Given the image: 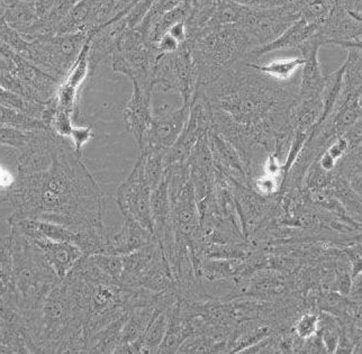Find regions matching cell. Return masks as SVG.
Listing matches in <instances>:
<instances>
[{"label":"cell","mask_w":362,"mask_h":354,"mask_svg":"<svg viewBox=\"0 0 362 354\" xmlns=\"http://www.w3.org/2000/svg\"><path fill=\"white\" fill-rule=\"evenodd\" d=\"M7 201L14 207L8 224L21 220H41L66 226L74 231L104 230V194L81 154L61 136L47 170L18 175L6 189Z\"/></svg>","instance_id":"obj_1"},{"label":"cell","mask_w":362,"mask_h":354,"mask_svg":"<svg viewBox=\"0 0 362 354\" xmlns=\"http://www.w3.org/2000/svg\"><path fill=\"white\" fill-rule=\"evenodd\" d=\"M298 88L299 85H281L279 80L258 71L247 61H240L214 83L196 90L203 91L211 110L228 114L255 143V129L274 113L293 107Z\"/></svg>","instance_id":"obj_2"},{"label":"cell","mask_w":362,"mask_h":354,"mask_svg":"<svg viewBox=\"0 0 362 354\" xmlns=\"http://www.w3.org/2000/svg\"><path fill=\"white\" fill-rule=\"evenodd\" d=\"M11 235L14 260L11 287L16 294L26 321H30L61 279L45 253L32 240L20 234Z\"/></svg>","instance_id":"obj_3"},{"label":"cell","mask_w":362,"mask_h":354,"mask_svg":"<svg viewBox=\"0 0 362 354\" xmlns=\"http://www.w3.org/2000/svg\"><path fill=\"white\" fill-rule=\"evenodd\" d=\"M152 83L178 91L185 104H192L197 89V72L189 40L187 39L176 52L160 54L154 66Z\"/></svg>","instance_id":"obj_4"},{"label":"cell","mask_w":362,"mask_h":354,"mask_svg":"<svg viewBox=\"0 0 362 354\" xmlns=\"http://www.w3.org/2000/svg\"><path fill=\"white\" fill-rule=\"evenodd\" d=\"M152 188L144 175L142 158L139 155L136 163L127 180L117 188L116 203L125 218H129L154 234L151 206Z\"/></svg>","instance_id":"obj_5"},{"label":"cell","mask_w":362,"mask_h":354,"mask_svg":"<svg viewBox=\"0 0 362 354\" xmlns=\"http://www.w3.org/2000/svg\"><path fill=\"white\" fill-rule=\"evenodd\" d=\"M9 226L11 233L26 236L41 249L60 279H64L83 256V253L76 245L47 237L40 231L34 220H17Z\"/></svg>","instance_id":"obj_6"},{"label":"cell","mask_w":362,"mask_h":354,"mask_svg":"<svg viewBox=\"0 0 362 354\" xmlns=\"http://www.w3.org/2000/svg\"><path fill=\"white\" fill-rule=\"evenodd\" d=\"M160 54L156 47L148 45L125 52L116 51L112 55V66L116 73L127 76L133 83L153 88L152 73Z\"/></svg>","instance_id":"obj_7"},{"label":"cell","mask_w":362,"mask_h":354,"mask_svg":"<svg viewBox=\"0 0 362 354\" xmlns=\"http://www.w3.org/2000/svg\"><path fill=\"white\" fill-rule=\"evenodd\" d=\"M189 115L190 105L186 104L165 115L153 116L143 146L139 148V151L148 148L168 150L175 146L189 119Z\"/></svg>","instance_id":"obj_8"},{"label":"cell","mask_w":362,"mask_h":354,"mask_svg":"<svg viewBox=\"0 0 362 354\" xmlns=\"http://www.w3.org/2000/svg\"><path fill=\"white\" fill-rule=\"evenodd\" d=\"M322 45H324L323 40L321 36L315 33L298 47L302 53V58L304 59L302 79L298 88L299 99L321 96L323 91L327 76L322 71L321 66L318 62V51Z\"/></svg>","instance_id":"obj_9"},{"label":"cell","mask_w":362,"mask_h":354,"mask_svg":"<svg viewBox=\"0 0 362 354\" xmlns=\"http://www.w3.org/2000/svg\"><path fill=\"white\" fill-rule=\"evenodd\" d=\"M152 88L133 83V94L123 110L124 123L136 141L139 148L143 146L146 133L151 125Z\"/></svg>","instance_id":"obj_10"},{"label":"cell","mask_w":362,"mask_h":354,"mask_svg":"<svg viewBox=\"0 0 362 354\" xmlns=\"http://www.w3.org/2000/svg\"><path fill=\"white\" fill-rule=\"evenodd\" d=\"M316 33L321 36L324 45L360 40L362 35V17L356 11L337 4L329 18Z\"/></svg>","instance_id":"obj_11"},{"label":"cell","mask_w":362,"mask_h":354,"mask_svg":"<svg viewBox=\"0 0 362 354\" xmlns=\"http://www.w3.org/2000/svg\"><path fill=\"white\" fill-rule=\"evenodd\" d=\"M156 240L157 239L154 234L144 230L134 220L125 218L121 231L112 236H107L105 254L127 256L146 247Z\"/></svg>","instance_id":"obj_12"},{"label":"cell","mask_w":362,"mask_h":354,"mask_svg":"<svg viewBox=\"0 0 362 354\" xmlns=\"http://www.w3.org/2000/svg\"><path fill=\"white\" fill-rule=\"evenodd\" d=\"M318 26L315 24H308L304 18H299L294 24L289 26L278 39L272 41L269 45L253 49L252 52L247 55V62H257L258 59L267 53L274 52L278 49H298L305 41H308L310 36H313L318 30Z\"/></svg>","instance_id":"obj_13"},{"label":"cell","mask_w":362,"mask_h":354,"mask_svg":"<svg viewBox=\"0 0 362 354\" xmlns=\"http://www.w3.org/2000/svg\"><path fill=\"white\" fill-rule=\"evenodd\" d=\"M343 74H344V64L332 73L327 74L325 85H324L323 91L321 94L322 102H323V113H322L321 118L318 119L315 126L323 123L334 110L335 105L340 99L343 91V85H344Z\"/></svg>","instance_id":"obj_14"},{"label":"cell","mask_w":362,"mask_h":354,"mask_svg":"<svg viewBox=\"0 0 362 354\" xmlns=\"http://www.w3.org/2000/svg\"><path fill=\"white\" fill-rule=\"evenodd\" d=\"M167 327L168 314L157 308L153 319L143 336L141 352H158L167 333Z\"/></svg>","instance_id":"obj_15"},{"label":"cell","mask_w":362,"mask_h":354,"mask_svg":"<svg viewBox=\"0 0 362 354\" xmlns=\"http://www.w3.org/2000/svg\"><path fill=\"white\" fill-rule=\"evenodd\" d=\"M255 69L262 72L268 77L279 80V81H286L291 79L294 76L295 72L298 69H302L304 64V59L297 58L291 60H277L270 62L268 64H258L257 62H249Z\"/></svg>","instance_id":"obj_16"},{"label":"cell","mask_w":362,"mask_h":354,"mask_svg":"<svg viewBox=\"0 0 362 354\" xmlns=\"http://www.w3.org/2000/svg\"><path fill=\"white\" fill-rule=\"evenodd\" d=\"M338 0H308L302 8V18L308 24L317 25L321 28L329 18Z\"/></svg>","instance_id":"obj_17"},{"label":"cell","mask_w":362,"mask_h":354,"mask_svg":"<svg viewBox=\"0 0 362 354\" xmlns=\"http://www.w3.org/2000/svg\"><path fill=\"white\" fill-rule=\"evenodd\" d=\"M13 241L11 235L4 236L0 239V283L5 287H11L13 275Z\"/></svg>","instance_id":"obj_18"},{"label":"cell","mask_w":362,"mask_h":354,"mask_svg":"<svg viewBox=\"0 0 362 354\" xmlns=\"http://www.w3.org/2000/svg\"><path fill=\"white\" fill-rule=\"evenodd\" d=\"M7 20L11 24L15 25L16 28H25V26L34 25L36 20H40V17L37 15L36 7L28 3H21L13 6L7 11Z\"/></svg>","instance_id":"obj_19"},{"label":"cell","mask_w":362,"mask_h":354,"mask_svg":"<svg viewBox=\"0 0 362 354\" xmlns=\"http://www.w3.org/2000/svg\"><path fill=\"white\" fill-rule=\"evenodd\" d=\"M318 317L315 314L303 315L297 321L296 333L299 338H308L317 332Z\"/></svg>","instance_id":"obj_20"},{"label":"cell","mask_w":362,"mask_h":354,"mask_svg":"<svg viewBox=\"0 0 362 354\" xmlns=\"http://www.w3.org/2000/svg\"><path fill=\"white\" fill-rule=\"evenodd\" d=\"M93 129L91 126L74 127L70 138H72V146L78 153L81 154L83 146L93 138Z\"/></svg>","instance_id":"obj_21"},{"label":"cell","mask_w":362,"mask_h":354,"mask_svg":"<svg viewBox=\"0 0 362 354\" xmlns=\"http://www.w3.org/2000/svg\"><path fill=\"white\" fill-rule=\"evenodd\" d=\"M234 3L247 6L250 8L270 9L295 3L293 0H233Z\"/></svg>","instance_id":"obj_22"},{"label":"cell","mask_w":362,"mask_h":354,"mask_svg":"<svg viewBox=\"0 0 362 354\" xmlns=\"http://www.w3.org/2000/svg\"><path fill=\"white\" fill-rule=\"evenodd\" d=\"M180 43L175 37H173L170 34L167 33L162 36L161 39L157 42V45H154V47L161 54H163V53L176 52L177 49L180 47Z\"/></svg>","instance_id":"obj_23"},{"label":"cell","mask_w":362,"mask_h":354,"mask_svg":"<svg viewBox=\"0 0 362 354\" xmlns=\"http://www.w3.org/2000/svg\"><path fill=\"white\" fill-rule=\"evenodd\" d=\"M168 33L170 34L173 37H175L180 45H182L187 40V28L185 20L173 25V28L168 30Z\"/></svg>","instance_id":"obj_24"},{"label":"cell","mask_w":362,"mask_h":354,"mask_svg":"<svg viewBox=\"0 0 362 354\" xmlns=\"http://www.w3.org/2000/svg\"><path fill=\"white\" fill-rule=\"evenodd\" d=\"M338 343V336L334 333L327 332V334H324V344L327 346V351L335 352Z\"/></svg>","instance_id":"obj_25"},{"label":"cell","mask_w":362,"mask_h":354,"mask_svg":"<svg viewBox=\"0 0 362 354\" xmlns=\"http://www.w3.org/2000/svg\"><path fill=\"white\" fill-rule=\"evenodd\" d=\"M352 291H354V295L362 294V275L354 281V285H352Z\"/></svg>","instance_id":"obj_26"},{"label":"cell","mask_w":362,"mask_h":354,"mask_svg":"<svg viewBox=\"0 0 362 354\" xmlns=\"http://www.w3.org/2000/svg\"><path fill=\"white\" fill-rule=\"evenodd\" d=\"M9 287H5V285L0 283V308H1V305H3L4 295H5L6 290Z\"/></svg>","instance_id":"obj_27"},{"label":"cell","mask_w":362,"mask_h":354,"mask_svg":"<svg viewBox=\"0 0 362 354\" xmlns=\"http://www.w3.org/2000/svg\"><path fill=\"white\" fill-rule=\"evenodd\" d=\"M0 354H11V350H9L7 346H5L1 341H0Z\"/></svg>","instance_id":"obj_28"},{"label":"cell","mask_w":362,"mask_h":354,"mask_svg":"<svg viewBox=\"0 0 362 354\" xmlns=\"http://www.w3.org/2000/svg\"><path fill=\"white\" fill-rule=\"evenodd\" d=\"M358 319H359V325L362 327V308H360L359 314H358Z\"/></svg>","instance_id":"obj_29"},{"label":"cell","mask_w":362,"mask_h":354,"mask_svg":"<svg viewBox=\"0 0 362 354\" xmlns=\"http://www.w3.org/2000/svg\"><path fill=\"white\" fill-rule=\"evenodd\" d=\"M359 104H360V106H361V107H362V98H361V99H360V100H359Z\"/></svg>","instance_id":"obj_30"},{"label":"cell","mask_w":362,"mask_h":354,"mask_svg":"<svg viewBox=\"0 0 362 354\" xmlns=\"http://www.w3.org/2000/svg\"><path fill=\"white\" fill-rule=\"evenodd\" d=\"M358 1H359V0H356V5H357Z\"/></svg>","instance_id":"obj_31"},{"label":"cell","mask_w":362,"mask_h":354,"mask_svg":"<svg viewBox=\"0 0 362 354\" xmlns=\"http://www.w3.org/2000/svg\"><path fill=\"white\" fill-rule=\"evenodd\" d=\"M360 40H362V35H361V39H360Z\"/></svg>","instance_id":"obj_32"},{"label":"cell","mask_w":362,"mask_h":354,"mask_svg":"<svg viewBox=\"0 0 362 354\" xmlns=\"http://www.w3.org/2000/svg\"><path fill=\"white\" fill-rule=\"evenodd\" d=\"M0 239H1V237H0Z\"/></svg>","instance_id":"obj_33"}]
</instances>
